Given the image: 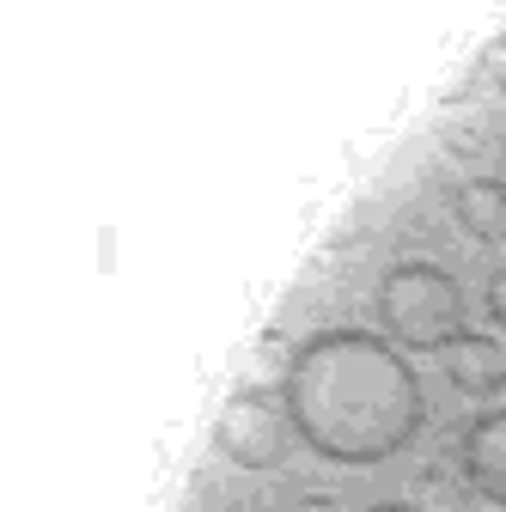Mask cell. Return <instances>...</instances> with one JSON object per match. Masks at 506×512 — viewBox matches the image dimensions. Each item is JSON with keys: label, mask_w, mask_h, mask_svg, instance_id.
I'll list each match as a JSON object with an SVG mask.
<instances>
[{"label": "cell", "mask_w": 506, "mask_h": 512, "mask_svg": "<svg viewBox=\"0 0 506 512\" xmlns=\"http://www.w3.org/2000/svg\"><path fill=\"white\" fill-rule=\"evenodd\" d=\"M281 397L305 452L342 470H372L421 433V378L391 336L318 330L293 348Z\"/></svg>", "instance_id": "1"}, {"label": "cell", "mask_w": 506, "mask_h": 512, "mask_svg": "<svg viewBox=\"0 0 506 512\" xmlns=\"http://www.w3.org/2000/svg\"><path fill=\"white\" fill-rule=\"evenodd\" d=\"M378 330L403 354H446L464 336V287L452 269L403 256L378 275Z\"/></svg>", "instance_id": "2"}, {"label": "cell", "mask_w": 506, "mask_h": 512, "mask_svg": "<svg viewBox=\"0 0 506 512\" xmlns=\"http://www.w3.org/2000/svg\"><path fill=\"white\" fill-rule=\"evenodd\" d=\"M293 439L299 433H293L287 397L269 391V384H238L214 415V452L238 470H281Z\"/></svg>", "instance_id": "3"}, {"label": "cell", "mask_w": 506, "mask_h": 512, "mask_svg": "<svg viewBox=\"0 0 506 512\" xmlns=\"http://www.w3.org/2000/svg\"><path fill=\"white\" fill-rule=\"evenodd\" d=\"M458 470H464L476 500L506 506V403L470 415V427L458 439Z\"/></svg>", "instance_id": "4"}, {"label": "cell", "mask_w": 506, "mask_h": 512, "mask_svg": "<svg viewBox=\"0 0 506 512\" xmlns=\"http://www.w3.org/2000/svg\"><path fill=\"white\" fill-rule=\"evenodd\" d=\"M446 384L458 397H476V403H488V397H500L506 391V354H500V342L494 336H458L446 354Z\"/></svg>", "instance_id": "5"}, {"label": "cell", "mask_w": 506, "mask_h": 512, "mask_svg": "<svg viewBox=\"0 0 506 512\" xmlns=\"http://www.w3.org/2000/svg\"><path fill=\"white\" fill-rule=\"evenodd\" d=\"M452 214H458V226L476 244H500L506 238V177H470V183H458Z\"/></svg>", "instance_id": "6"}, {"label": "cell", "mask_w": 506, "mask_h": 512, "mask_svg": "<svg viewBox=\"0 0 506 512\" xmlns=\"http://www.w3.org/2000/svg\"><path fill=\"white\" fill-rule=\"evenodd\" d=\"M482 80H488V92H494V98H506V37L482 49Z\"/></svg>", "instance_id": "7"}, {"label": "cell", "mask_w": 506, "mask_h": 512, "mask_svg": "<svg viewBox=\"0 0 506 512\" xmlns=\"http://www.w3.org/2000/svg\"><path fill=\"white\" fill-rule=\"evenodd\" d=\"M488 317H494V330L506 336V263L488 275Z\"/></svg>", "instance_id": "8"}, {"label": "cell", "mask_w": 506, "mask_h": 512, "mask_svg": "<svg viewBox=\"0 0 506 512\" xmlns=\"http://www.w3.org/2000/svg\"><path fill=\"white\" fill-rule=\"evenodd\" d=\"M299 512H336V500H324V494H311V500H299Z\"/></svg>", "instance_id": "9"}, {"label": "cell", "mask_w": 506, "mask_h": 512, "mask_svg": "<svg viewBox=\"0 0 506 512\" xmlns=\"http://www.w3.org/2000/svg\"><path fill=\"white\" fill-rule=\"evenodd\" d=\"M366 512H421V506H409V500H378V506H366Z\"/></svg>", "instance_id": "10"}]
</instances>
